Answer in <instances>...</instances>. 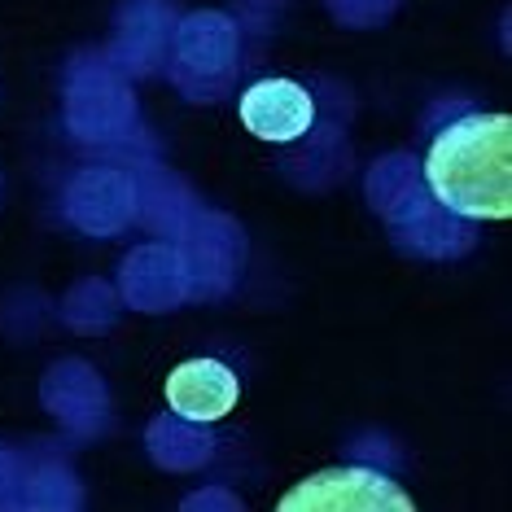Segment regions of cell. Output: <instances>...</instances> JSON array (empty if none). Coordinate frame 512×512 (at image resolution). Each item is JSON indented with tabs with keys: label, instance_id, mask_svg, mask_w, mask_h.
<instances>
[{
	"label": "cell",
	"instance_id": "277c9868",
	"mask_svg": "<svg viewBox=\"0 0 512 512\" xmlns=\"http://www.w3.org/2000/svg\"><path fill=\"white\" fill-rule=\"evenodd\" d=\"M241 399L237 372L219 359H184L167 377V403L184 421H224Z\"/></svg>",
	"mask_w": 512,
	"mask_h": 512
},
{
	"label": "cell",
	"instance_id": "7a4b0ae2",
	"mask_svg": "<svg viewBox=\"0 0 512 512\" xmlns=\"http://www.w3.org/2000/svg\"><path fill=\"white\" fill-rule=\"evenodd\" d=\"M285 512H412V495L377 469H324L281 495Z\"/></svg>",
	"mask_w": 512,
	"mask_h": 512
},
{
	"label": "cell",
	"instance_id": "6da1fadb",
	"mask_svg": "<svg viewBox=\"0 0 512 512\" xmlns=\"http://www.w3.org/2000/svg\"><path fill=\"white\" fill-rule=\"evenodd\" d=\"M429 193L464 219L512 215V119L464 114L434 136L425 154Z\"/></svg>",
	"mask_w": 512,
	"mask_h": 512
},
{
	"label": "cell",
	"instance_id": "3957f363",
	"mask_svg": "<svg viewBox=\"0 0 512 512\" xmlns=\"http://www.w3.org/2000/svg\"><path fill=\"white\" fill-rule=\"evenodd\" d=\"M241 123H246V132H254L259 141L289 145L311 132V123H316V101H311V92L294 84V79H259V84H250L241 92Z\"/></svg>",
	"mask_w": 512,
	"mask_h": 512
}]
</instances>
